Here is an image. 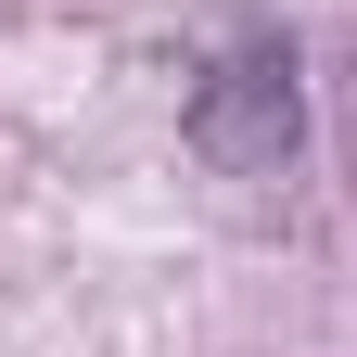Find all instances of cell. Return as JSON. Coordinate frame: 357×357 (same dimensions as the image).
Wrapping results in <instances>:
<instances>
[{"label": "cell", "instance_id": "6da1fadb", "mask_svg": "<svg viewBox=\"0 0 357 357\" xmlns=\"http://www.w3.org/2000/svg\"><path fill=\"white\" fill-rule=\"evenodd\" d=\"M192 153L217 178H281L306 153V64L281 26H243L230 52L192 77Z\"/></svg>", "mask_w": 357, "mask_h": 357}]
</instances>
